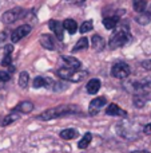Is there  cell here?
I'll return each instance as SVG.
<instances>
[{
  "mask_svg": "<svg viewBox=\"0 0 151 153\" xmlns=\"http://www.w3.org/2000/svg\"><path fill=\"white\" fill-rule=\"evenodd\" d=\"M80 109L75 105H59L55 108H51L48 110L43 111L40 116H37V120H43V121H50V120L60 118V117L71 116L75 114L76 111H79Z\"/></svg>",
  "mask_w": 151,
  "mask_h": 153,
  "instance_id": "1",
  "label": "cell"
},
{
  "mask_svg": "<svg viewBox=\"0 0 151 153\" xmlns=\"http://www.w3.org/2000/svg\"><path fill=\"white\" fill-rule=\"evenodd\" d=\"M130 39H131L130 30H128L127 24H123L118 30H115V32L111 35V38L108 40V47L111 50H117V48L126 46L130 42Z\"/></svg>",
  "mask_w": 151,
  "mask_h": 153,
  "instance_id": "2",
  "label": "cell"
},
{
  "mask_svg": "<svg viewBox=\"0 0 151 153\" xmlns=\"http://www.w3.org/2000/svg\"><path fill=\"white\" fill-rule=\"evenodd\" d=\"M123 87L134 95H147L151 93V78L141 81H128L123 83Z\"/></svg>",
  "mask_w": 151,
  "mask_h": 153,
  "instance_id": "3",
  "label": "cell"
},
{
  "mask_svg": "<svg viewBox=\"0 0 151 153\" xmlns=\"http://www.w3.org/2000/svg\"><path fill=\"white\" fill-rule=\"evenodd\" d=\"M56 75L63 81H71V82H80L88 75V71H82L79 69H71V67H64L59 69L56 71Z\"/></svg>",
  "mask_w": 151,
  "mask_h": 153,
  "instance_id": "4",
  "label": "cell"
},
{
  "mask_svg": "<svg viewBox=\"0 0 151 153\" xmlns=\"http://www.w3.org/2000/svg\"><path fill=\"white\" fill-rule=\"evenodd\" d=\"M131 73V69L126 62L123 61H119L117 63L112 65L111 67V75L117 79H126Z\"/></svg>",
  "mask_w": 151,
  "mask_h": 153,
  "instance_id": "5",
  "label": "cell"
},
{
  "mask_svg": "<svg viewBox=\"0 0 151 153\" xmlns=\"http://www.w3.org/2000/svg\"><path fill=\"white\" fill-rule=\"evenodd\" d=\"M23 15H24L23 8L16 7V8H12V10L5 11L1 16V20H3L4 24H12V23H15L16 20H19V19L23 18Z\"/></svg>",
  "mask_w": 151,
  "mask_h": 153,
  "instance_id": "6",
  "label": "cell"
},
{
  "mask_svg": "<svg viewBox=\"0 0 151 153\" xmlns=\"http://www.w3.org/2000/svg\"><path fill=\"white\" fill-rule=\"evenodd\" d=\"M31 30H32V27L29 26V24H23V26L15 28L12 31V34H11V42H12V43H18L21 38L27 36V35L31 32Z\"/></svg>",
  "mask_w": 151,
  "mask_h": 153,
  "instance_id": "7",
  "label": "cell"
},
{
  "mask_svg": "<svg viewBox=\"0 0 151 153\" xmlns=\"http://www.w3.org/2000/svg\"><path fill=\"white\" fill-rule=\"evenodd\" d=\"M106 103H107V100L104 97L94 98V100L90 102V106H88V114H90V116H95L96 113L100 111V109L103 108Z\"/></svg>",
  "mask_w": 151,
  "mask_h": 153,
  "instance_id": "8",
  "label": "cell"
},
{
  "mask_svg": "<svg viewBox=\"0 0 151 153\" xmlns=\"http://www.w3.org/2000/svg\"><path fill=\"white\" fill-rule=\"evenodd\" d=\"M48 27H50V30L55 34V36L58 38L59 40L63 39V32H64V27H63V23L59 20H50V23H48Z\"/></svg>",
  "mask_w": 151,
  "mask_h": 153,
  "instance_id": "9",
  "label": "cell"
},
{
  "mask_svg": "<svg viewBox=\"0 0 151 153\" xmlns=\"http://www.w3.org/2000/svg\"><path fill=\"white\" fill-rule=\"evenodd\" d=\"M106 114L114 117H127V111L123 110L122 108H119L117 103H110L106 109Z\"/></svg>",
  "mask_w": 151,
  "mask_h": 153,
  "instance_id": "10",
  "label": "cell"
},
{
  "mask_svg": "<svg viewBox=\"0 0 151 153\" xmlns=\"http://www.w3.org/2000/svg\"><path fill=\"white\" fill-rule=\"evenodd\" d=\"M32 110H34V103L29 102V101H21V102H19L13 108V111L23 113V114H29Z\"/></svg>",
  "mask_w": 151,
  "mask_h": 153,
  "instance_id": "11",
  "label": "cell"
},
{
  "mask_svg": "<svg viewBox=\"0 0 151 153\" xmlns=\"http://www.w3.org/2000/svg\"><path fill=\"white\" fill-rule=\"evenodd\" d=\"M40 45L45 48V50H58L56 48V43H55V39H54L51 35H42L40 36Z\"/></svg>",
  "mask_w": 151,
  "mask_h": 153,
  "instance_id": "12",
  "label": "cell"
},
{
  "mask_svg": "<svg viewBox=\"0 0 151 153\" xmlns=\"http://www.w3.org/2000/svg\"><path fill=\"white\" fill-rule=\"evenodd\" d=\"M12 53H13V46L12 45H7L4 47V58L1 61V66L3 67H10L12 65Z\"/></svg>",
  "mask_w": 151,
  "mask_h": 153,
  "instance_id": "13",
  "label": "cell"
},
{
  "mask_svg": "<svg viewBox=\"0 0 151 153\" xmlns=\"http://www.w3.org/2000/svg\"><path fill=\"white\" fill-rule=\"evenodd\" d=\"M34 87L35 89H39V87H52L54 89V82L44 76H36L34 79Z\"/></svg>",
  "mask_w": 151,
  "mask_h": 153,
  "instance_id": "14",
  "label": "cell"
},
{
  "mask_svg": "<svg viewBox=\"0 0 151 153\" xmlns=\"http://www.w3.org/2000/svg\"><path fill=\"white\" fill-rule=\"evenodd\" d=\"M100 89V81L99 79H91L88 81L87 86H86V90H87L88 94H96Z\"/></svg>",
  "mask_w": 151,
  "mask_h": 153,
  "instance_id": "15",
  "label": "cell"
},
{
  "mask_svg": "<svg viewBox=\"0 0 151 153\" xmlns=\"http://www.w3.org/2000/svg\"><path fill=\"white\" fill-rule=\"evenodd\" d=\"M63 27L64 30H66L68 34H75L78 30V23L74 20V19H66V20L63 22Z\"/></svg>",
  "mask_w": 151,
  "mask_h": 153,
  "instance_id": "16",
  "label": "cell"
},
{
  "mask_svg": "<svg viewBox=\"0 0 151 153\" xmlns=\"http://www.w3.org/2000/svg\"><path fill=\"white\" fill-rule=\"evenodd\" d=\"M119 23V18L118 16H108V18L103 19V26L107 30H114Z\"/></svg>",
  "mask_w": 151,
  "mask_h": 153,
  "instance_id": "17",
  "label": "cell"
},
{
  "mask_svg": "<svg viewBox=\"0 0 151 153\" xmlns=\"http://www.w3.org/2000/svg\"><path fill=\"white\" fill-rule=\"evenodd\" d=\"M62 59L66 63V66L71 67V69H80V66H82V63L74 56H62Z\"/></svg>",
  "mask_w": 151,
  "mask_h": 153,
  "instance_id": "18",
  "label": "cell"
},
{
  "mask_svg": "<svg viewBox=\"0 0 151 153\" xmlns=\"http://www.w3.org/2000/svg\"><path fill=\"white\" fill-rule=\"evenodd\" d=\"M106 46V42L104 39L100 36V35H94L92 36V47L95 48L96 51H102Z\"/></svg>",
  "mask_w": 151,
  "mask_h": 153,
  "instance_id": "19",
  "label": "cell"
},
{
  "mask_svg": "<svg viewBox=\"0 0 151 153\" xmlns=\"http://www.w3.org/2000/svg\"><path fill=\"white\" fill-rule=\"evenodd\" d=\"M60 137L63 140H74L78 137V130L76 129H64L60 132Z\"/></svg>",
  "mask_w": 151,
  "mask_h": 153,
  "instance_id": "20",
  "label": "cell"
},
{
  "mask_svg": "<svg viewBox=\"0 0 151 153\" xmlns=\"http://www.w3.org/2000/svg\"><path fill=\"white\" fill-rule=\"evenodd\" d=\"M19 117H20V116H19L18 111H13V110H12L7 117H5L4 120H3L1 125H3V126H7V125H10V124H12V122H15L16 120H19Z\"/></svg>",
  "mask_w": 151,
  "mask_h": 153,
  "instance_id": "21",
  "label": "cell"
},
{
  "mask_svg": "<svg viewBox=\"0 0 151 153\" xmlns=\"http://www.w3.org/2000/svg\"><path fill=\"white\" fill-rule=\"evenodd\" d=\"M91 141H92V134H91V133H86L82 137V140L79 141L78 146H79V149H86L91 144Z\"/></svg>",
  "mask_w": 151,
  "mask_h": 153,
  "instance_id": "22",
  "label": "cell"
},
{
  "mask_svg": "<svg viewBox=\"0 0 151 153\" xmlns=\"http://www.w3.org/2000/svg\"><path fill=\"white\" fill-rule=\"evenodd\" d=\"M87 47H88V39H87V38H80V39L76 42V45L74 46L72 51H74V53H76V51L84 50V48H87Z\"/></svg>",
  "mask_w": 151,
  "mask_h": 153,
  "instance_id": "23",
  "label": "cell"
},
{
  "mask_svg": "<svg viewBox=\"0 0 151 153\" xmlns=\"http://www.w3.org/2000/svg\"><path fill=\"white\" fill-rule=\"evenodd\" d=\"M147 7V0H134V10L136 12H144Z\"/></svg>",
  "mask_w": 151,
  "mask_h": 153,
  "instance_id": "24",
  "label": "cell"
},
{
  "mask_svg": "<svg viewBox=\"0 0 151 153\" xmlns=\"http://www.w3.org/2000/svg\"><path fill=\"white\" fill-rule=\"evenodd\" d=\"M28 81H29V76H28V73L27 71H21L20 75H19V86L26 89L28 86Z\"/></svg>",
  "mask_w": 151,
  "mask_h": 153,
  "instance_id": "25",
  "label": "cell"
},
{
  "mask_svg": "<svg viewBox=\"0 0 151 153\" xmlns=\"http://www.w3.org/2000/svg\"><path fill=\"white\" fill-rule=\"evenodd\" d=\"M146 100H144V95H134V106L135 108H143Z\"/></svg>",
  "mask_w": 151,
  "mask_h": 153,
  "instance_id": "26",
  "label": "cell"
},
{
  "mask_svg": "<svg viewBox=\"0 0 151 153\" xmlns=\"http://www.w3.org/2000/svg\"><path fill=\"white\" fill-rule=\"evenodd\" d=\"M92 27H94L92 20H87V22H84V23H83L82 26H80L79 31L82 32V34H86V32H90L91 30H92Z\"/></svg>",
  "mask_w": 151,
  "mask_h": 153,
  "instance_id": "27",
  "label": "cell"
},
{
  "mask_svg": "<svg viewBox=\"0 0 151 153\" xmlns=\"http://www.w3.org/2000/svg\"><path fill=\"white\" fill-rule=\"evenodd\" d=\"M141 13L142 15L136 18V22L141 24H147L150 22V13H143V12H141Z\"/></svg>",
  "mask_w": 151,
  "mask_h": 153,
  "instance_id": "28",
  "label": "cell"
},
{
  "mask_svg": "<svg viewBox=\"0 0 151 153\" xmlns=\"http://www.w3.org/2000/svg\"><path fill=\"white\" fill-rule=\"evenodd\" d=\"M11 73L5 71V70H0V82H7L11 79Z\"/></svg>",
  "mask_w": 151,
  "mask_h": 153,
  "instance_id": "29",
  "label": "cell"
},
{
  "mask_svg": "<svg viewBox=\"0 0 151 153\" xmlns=\"http://www.w3.org/2000/svg\"><path fill=\"white\" fill-rule=\"evenodd\" d=\"M141 66L146 70H151V59H149V61H143L141 63Z\"/></svg>",
  "mask_w": 151,
  "mask_h": 153,
  "instance_id": "30",
  "label": "cell"
},
{
  "mask_svg": "<svg viewBox=\"0 0 151 153\" xmlns=\"http://www.w3.org/2000/svg\"><path fill=\"white\" fill-rule=\"evenodd\" d=\"M143 132H144V134H151V122L150 124H147L146 126H144V129H143Z\"/></svg>",
  "mask_w": 151,
  "mask_h": 153,
  "instance_id": "31",
  "label": "cell"
},
{
  "mask_svg": "<svg viewBox=\"0 0 151 153\" xmlns=\"http://www.w3.org/2000/svg\"><path fill=\"white\" fill-rule=\"evenodd\" d=\"M131 153H150V152H146V151H135V152H131Z\"/></svg>",
  "mask_w": 151,
  "mask_h": 153,
  "instance_id": "32",
  "label": "cell"
},
{
  "mask_svg": "<svg viewBox=\"0 0 151 153\" xmlns=\"http://www.w3.org/2000/svg\"><path fill=\"white\" fill-rule=\"evenodd\" d=\"M71 1H75V3H82V1H84V0H71Z\"/></svg>",
  "mask_w": 151,
  "mask_h": 153,
  "instance_id": "33",
  "label": "cell"
}]
</instances>
